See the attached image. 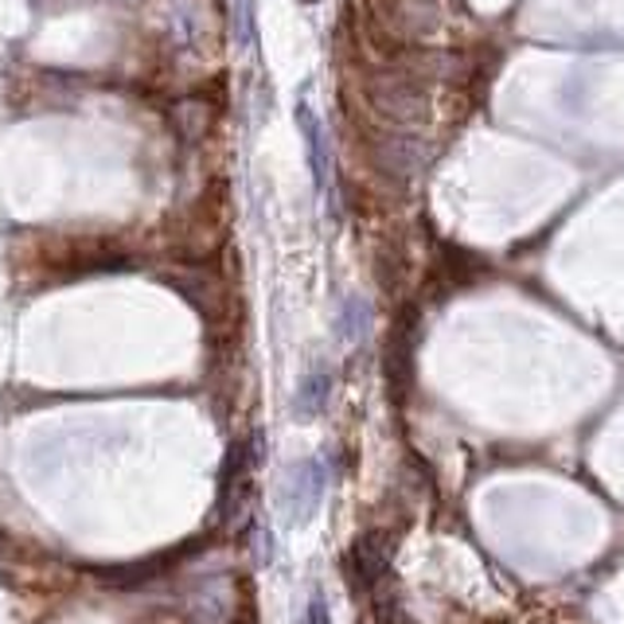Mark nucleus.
Wrapping results in <instances>:
<instances>
[{
    "instance_id": "3",
    "label": "nucleus",
    "mask_w": 624,
    "mask_h": 624,
    "mask_svg": "<svg viewBox=\"0 0 624 624\" xmlns=\"http://www.w3.org/2000/svg\"><path fill=\"white\" fill-rule=\"evenodd\" d=\"M328 379L325 375H313L300 383V394H297V418H317L325 410V398H328Z\"/></svg>"
},
{
    "instance_id": "4",
    "label": "nucleus",
    "mask_w": 624,
    "mask_h": 624,
    "mask_svg": "<svg viewBox=\"0 0 624 624\" xmlns=\"http://www.w3.org/2000/svg\"><path fill=\"white\" fill-rule=\"evenodd\" d=\"M305 624H332V613H328V605H325V598H313L308 601V609H305Z\"/></svg>"
},
{
    "instance_id": "2",
    "label": "nucleus",
    "mask_w": 624,
    "mask_h": 624,
    "mask_svg": "<svg viewBox=\"0 0 624 624\" xmlns=\"http://www.w3.org/2000/svg\"><path fill=\"white\" fill-rule=\"evenodd\" d=\"M297 121H300V133L308 141V164H313V176L317 184L325 188V141H320V121L313 118L308 106H297Z\"/></svg>"
},
{
    "instance_id": "5",
    "label": "nucleus",
    "mask_w": 624,
    "mask_h": 624,
    "mask_svg": "<svg viewBox=\"0 0 624 624\" xmlns=\"http://www.w3.org/2000/svg\"><path fill=\"white\" fill-rule=\"evenodd\" d=\"M305 4H317V0H305Z\"/></svg>"
},
{
    "instance_id": "1",
    "label": "nucleus",
    "mask_w": 624,
    "mask_h": 624,
    "mask_svg": "<svg viewBox=\"0 0 624 624\" xmlns=\"http://www.w3.org/2000/svg\"><path fill=\"white\" fill-rule=\"evenodd\" d=\"M320 500H325V464L305 461L289 477V488H285V507H289L293 527H297V523H305L308 515L317 512Z\"/></svg>"
}]
</instances>
